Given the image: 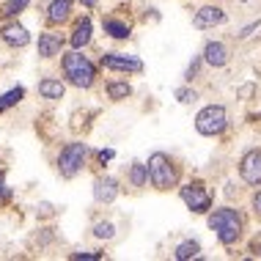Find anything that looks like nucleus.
Returning <instances> with one entry per match:
<instances>
[{
    "label": "nucleus",
    "instance_id": "obj_1",
    "mask_svg": "<svg viewBox=\"0 0 261 261\" xmlns=\"http://www.w3.org/2000/svg\"><path fill=\"white\" fill-rule=\"evenodd\" d=\"M63 74L69 77L72 86L91 88V86H94V77H96V69H94V63H91L80 50H74V53L63 55Z\"/></svg>",
    "mask_w": 261,
    "mask_h": 261
},
{
    "label": "nucleus",
    "instance_id": "obj_2",
    "mask_svg": "<svg viewBox=\"0 0 261 261\" xmlns=\"http://www.w3.org/2000/svg\"><path fill=\"white\" fill-rule=\"evenodd\" d=\"M209 228L215 231L223 245H234L239 239V234H242V217L234 209H217L209 217Z\"/></svg>",
    "mask_w": 261,
    "mask_h": 261
},
{
    "label": "nucleus",
    "instance_id": "obj_3",
    "mask_svg": "<svg viewBox=\"0 0 261 261\" xmlns=\"http://www.w3.org/2000/svg\"><path fill=\"white\" fill-rule=\"evenodd\" d=\"M149 179L157 190H171L176 185V171H173V162L168 160V154L154 151L149 157Z\"/></svg>",
    "mask_w": 261,
    "mask_h": 261
},
{
    "label": "nucleus",
    "instance_id": "obj_4",
    "mask_svg": "<svg viewBox=\"0 0 261 261\" xmlns=\"http://www.w3.org/2000/svg\"><path fill=\"white\" fill-rule=\"evenodd\" d=\"M88 157V146L86 143H69L66 149H61V157H58V171L63 179H72V176L80 173L83 162Z\"/></svg>",
    "mask_w": 261,
    "mask_h": 261
},
{
    "label": "nucleus",
    "instance_id": "obj_5",
    "mask_svg": "<svg viewBox=\"0 0 261 261\" xmlns=\"http://www.w3.org/2000/svg\"><path fill=\"white\" fill-rule=\"evenodd\" d=\"M195 129L201 132V135H220L225 129V108L223 105H209V108H203L198 116H195Z\"/></svg>",
    "mask_w": 261,
    "mask_h": 261
},
{
    "label": "nucleus",
    "instance_id": "obj_6",
    "mask_svg": "<svg viewBox=\"0 0 261 261\" xmlns=\"http://www.w3.org/2000/svg\"><path fill=\"white\" fill-rule=\"evenodd\" d=\"M181 201H185L187 209L195 212V215H203V212H209V206H212L209 193H206L201 185H187V187H181Z\"/></svg>",
    "mask_w": 261,
    "mask_h": 261
},
{
    "label": "nucleus",
    "instance_id": "obj_7",
    "mask_svg": "<svg viewBox=\"0 0 261 261\" xmlns=\"http://www.w3.org/2000/svg\"><path fill=\"white\" fill-rule=\"evenodd\" d=\"M105 69H116V72H143V61L135 55H121V53H108L102 55Z\"/></svg>",
    "mask_w": 261,
    "mask_h": 261
},
{
    "label": "nucleus",
    "instance_id": "obj_8",
    "mask_svg": "<svg viewBox=\"0 0 261 261\" xmlns=\"http://www.w3.org/2000/svg\"><path fill=\"white\" fill-rule=\"evenodd\" d=\"M239 176L248 185H261V149H253L239 162Z\"/></svg>",
    "mask_w": 261,
    "mask_h": 261
},
{
    "label": "nucleus",
    "instance_id": "obj_9",
    "mask_svg": "<svg viewBox=\"0 0 261 261\" xmlns=\"http://www.w3.org/2000/svg\"><path fill=\"white\" fill-rule=\"evenodd\" d=\"M225 22V11L223 9H217V6H203V9L195 11V17H193V25L195 28H215V25H223Z\"/></svg>",
    "mask_w": 261,
    "mask_h": 261
},
{
    "label": "nucleus",
    "instance_id": "obj_10",
    "mask_svg": "<svg viewBox=\"0 0 261 261\" xmlns=\"http://www.w3.org/2000/svg\"><path fill=\"white\" fill-rule=\"evenodd\" d=\"M118 195V181L113 176H102V179L94 181V198L99 203H113Z\"/></svg>",
    "mask_w": 261,
    "mask_h": 261
},
{
    "label": "nucleus",
    "instance_id": "obj_11",
    "mask_svg": "<svg viewBox=\"0 0 261 261\" xmlns=\"http://www.w3.org/2000/svg\"><path fill=\"white\" fill-rule=\"evenodd\" d=\"M0 36H3V41H6L9 47H25L28 41H31V33H28L22 25H17V22H14V25H6L3 31H0Z\"/></svg>",
    "mask_w": 261,
    "mask_h": 261
},
{
    "label": "nucleus",
    "instance_id": "obj_12",
    "mask_svg": "<svg viewBox=\"0 0 261 261\" xmlns=\"http://www.w3.org/2000/svg\"><path fill=\"white\" fill-rule=\"evenodd\" d=\"M203 61H206L209 66H225V63H228V50H225V44L209 41V44L203 47Z\"/></svg>",
    "mask_w": 261,
    "mask_h": 261
},
{
    "label": "nucleus",
    "instance_id": "obj_13",
    "mask_svg": "<svg viewBox=\"0 0 261 261\" xmlns=\"http://www.w3.org/2000/svg\"><path fill=\"white\" fill-rule=\"evenodd\" d=\"M61 53V39L55 33H41L39 36V55L41 58H53Z\"/></svg>",
    "mask_w": 261,
    "mask_h": 261
},
{
    "label": "nucleus",
    "instance_id": "obj_14",
    "mask_svg": "<svg viewBox=\"0 0 261 261\" xmlns=\"http://www.w3.org/2000/svg\"><path fill=\"white\" fill-rule=\"evenodd\" d=\"M69 11H72V0H55L50 6V11H47V19L53 25H58L63 19H69Z\"/></svg>",
    "mask_w": 261,
    "mask_h": 261
},
{
    "label": "nucleus",
    "instance_id": "obj_15",
    "mask_svg": "<svg viewBox=\"0 0 261 261\" xmlns=\"http://www.w3.org/2000/svg\"><path fill=\"white\" fill-rule=\"evenodd\" d=\"M63 83L61 80H53V77H47V80H41L39 83V94L44 96V99H61L63 96Z\"/></svg>",
    "mask_w": 261,
    "mask_h": 261
},
{
    "label": "nucleus",
    "instance_id": "obj_16",
    "mask_svg": "<svg viewBox=\"0 0 261 261\" xmlns=\"http://www.w3.org/2000/svg\"><path fill=\"white\" fill-rule=\"evenodd\" d=\"M88 41H91V19H83V22H77L74 33H72V47L80 50V47H86Z\"/></svg>",
    "mask_w": 261,
    "mask_h": 261
},
{
    "label": "nucleus",
    "instance_id": "obj_17",
    "mask_svg": "<svg viewBox=\"0 0 261 261\" xmlns=\"http://www.w3.org/2000/svg\"><path fill=\"white\" fill-rule=\"evenodd\" d=\"M198 253H201V245L195 242V239H187V242H181L179 248H176L173 256L179 261H187V258H198Z\"/></svg>",
    "mask_w": 261,
    "mask_h": 261
},
{
    "label": "nucleus",
    "instance_id": "obj_18",
    "mask_svg": "<svg viewBox=\"0 0 261 261\" xmlns=\"http://www.w3.org/2000/svg\"><path fill=\"white\" fill-rule=\"evenodd\" d=\"M105 33H110L113 39H126L129 36V25L126 22H118V19H105Z\"/></svg>",
    "mask_w": 261,
    "mask_h": 261
},
{
    "label": "nucleus",
    "instance_id": "obj_19",
    "mask_svg": "<svg viewBox=\"0 0 261 261\" xmlns=\"http://www.w3.org/2000/svg\"><path fill=\"white\" fill-rule=\"evenodd\" d=\"M22 96H25V88H19V86H17V88H11V91H6V94L0 96V113L9 110V108H14V105L22 99Z\"/></svg>",
    "mask_w": 261,
    "mask_h": 261
},
{
    "label": "nucleus",
    "instance_id": "obj_20",
    "mask_svg": "<svg viewBox=\"0 0 261 261\" xmlns=\"http://www.w3.org/2000/svg\"><path fill=\"white\" fill-rule=\"evenodd\" d=\"M129 181H132V187H143L149 181V165H132Z\"/></svg>",
    "mask_w": 261,
    "mask_h": 261
},
{
    "label": "nucleus",
    "instance_id": "obj_21",
    "mask_svg": "<svg viewBox=\"0 0 261 261\" xmlns=\"http://www.w3.org/2000/svg\"><path fill=\"white\" fill-rule=\"evenodd\" d=\"M129 94H132L129 83H110V86H108V96H110V99H126Z\"/></svg>",
    "mask_w": 261,
    "mask_h": 261
},
{
    "label": "nucleus",
    "instance_id": "obj_22",
    "mask_svg": "<svg viewBox=\"0 0 261 261\" xmlns=\"http://www.w3.org/2000/svg\"><path fill=\"white\" fill-rule=\"evenodd\" d=\"M94 234L99 239H110L113 234H116V228H113V223H96L94 225Z\"/></svg>",
    "mask_w": 261,
    "mask_h": 261
},
{
    "label": "nucleus",
    "instance_id": "obj_23",
    "mask_svg": "<svg viewBox=\"0 0 261 261\" xmlns=\"http://www.w3.org/2000/svg\"><path fill=\"white\" fill-rule=\"evenodd\" d=\"M176 99H179L181 105H190V102L198 99V94H195V91H190V88H179V91H176Z\"/></svg>",
    "mask_w": 261,
    "mask_h": 261
},
{
    "label": "nucleus",
    "instance_id": "obj_24",
    "mask_svg": "<svg viewBox=\"0 0 261 261\" xmlns=\"http://www.w3.org/2000/svg\"><path fill=\"white\" fill-rule=\"evenodd\" d=\"M28 3H31V0H9V3H6V9H3V14H19Z\"/></svg>",
    "mask_w": 261,
    "mask_h": 261
},
{
    "label": "nucleus",
    "instance_id": "obj_25",
    "mask_svg": "<svg viewBox=\"0 0 261 261\" xmlns=\"http://www.w3.org/2000/svg\"><path fill=\"white\" fill-rule=\"evenodd\" d=\"M198 66H201V58H195V61H193V63H190V66H187V74H185L187 80H193V77L198 74Z\"/></svg>",
    "mask_w": 261,
    "mask_h": 261
},
{
    "label": "nucleus",
    "instance_id": "obj_26",
    "mask_svg": "<svg viewBox=\"0 0 261 261\" xmlns=\"http://www.w3.org/2000/svg\"><path fill=\"white\" fill-rule=\"evenodd\" d=\"M72 258L77 261V258H88V261H96L99 258V253H72Z\"/></svg>",
    "mask_w": 261,
    "mask_h": 261
},
{
    "label": "nucleus",
    "instance_id": "obj_27",
    "mask_svg": "<svg viewBox=\"0 0 261 261\" xmlns=\"http://www.w3.org/2000/svg\"><path fill=\"white\" fill-rule=\"evenodd\" d=\"M113 157H116V151H113V149H102V151H99V160H102V162H108V160H113Z\"/></svg>",
    "mask_w": 261,
    "mask_h": 261
},
{
    "label": "nucleus",
    "instance_id": "obj_28",
    "mask_svg": "<svg viewBox=\"0 0 261 261\" xmlns=\"http://www.w3.org/2000/svg\"><path fill=\"white\" fill-rule=\"evenodd\" d=\"M256 28H258V22H253V25H248V28H245V31H242V33H239V39H248V36H250V33H253V31H256Z\"/></svg>",
    "mask_w": 261,
    "mask_h": 261
},
{
    "label": "nucleus",
    "instance_id": "obj_29",
    "mask_svg": "<svg viewBox=\"0 0 261 261\" xmlns=\"http://www.w3.org/2000/svg\"><path fill=\"white\" fill-rule=\"evenodd\" d=\"M3 198H9V190H6V181H3V176H0V201Z\"/></svg>",
    "mask_w": 261,
    "mask_h": 261
},
{
    "label": "nucleus",
    "instance_id": "obj_30",
    "mask_svg": "<svg viewBox=\"0 0 261 261\" xmlns=\"http://www.w3.org/2000/svg\"><path fill=\"white\" fill-rule=\"evenodd\" d=\"M253 209H256V212H261V190L256 193V198H253Z\"/></svg>",
    "mask_w": 261,
    "mask_h": 261
},
{
    "label": "nucleus",
    "instance_id": "obj_31",
    "mask_svg": "<svg viewBox=\"0 0 261 261\" xmlns=\"http://www.w3.org/2000/svg\"><path fill=\"white\" fill-rule=\"evenodd\" d=\"M80 3H83V6H94L96 0H80Z\"/></svg>",
    "mask_w": 261,
    "mask_h": 261
}]
</instances>
